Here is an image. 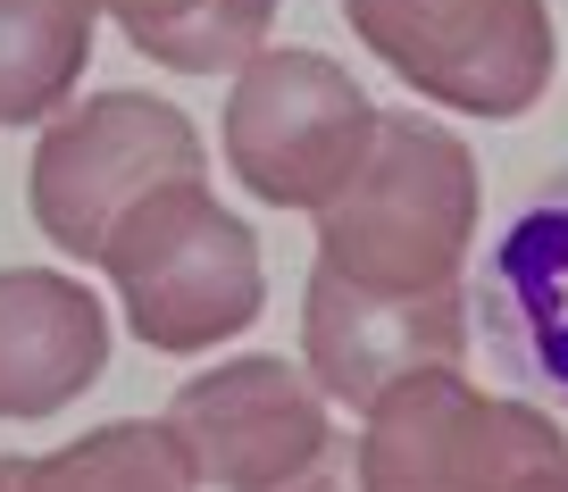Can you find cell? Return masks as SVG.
Masks as SVG:
<instances>
[{
    "instance_id": "1",
    "label": "cell",
    "mask_w": 568,
    "mask_h": 492,
    "mask_svg": "<svg viewBox=\"0 0 568 492\" xmlns=\"http://www.w3.org/2000/svg\"><path fill=\"white\" fill-rule=\"evenodd\" d=\"M477 217L485 184L468 142L418 109H385L359 176L318 209V267L376 293H435V284H460Z\"/></svg>"
},
{
    "instance_id": "2",
    "label": "cell",
    "mask_w": 568,
    "mask_h": 492,
    "mask_svg": "<svg viewBox=\"0 0 568 492\" xmlns=\"http://www.w3.org/2000/svg\"><path fill=\"white\" fill-rule=\"evenodd\" d=\"M118 293L125 326L168 359H201L234 342L267 300L260 234L210 193V176H168L109 226L92 259Z\"/></svg>"
},
{
    "instance_id": "3",
    "label": "cell",
    "mask_w": 568,
    "mask_h": 492,
    "mask_svg": "<svg viewBox=\"0 0 568 492\" xmlns=\"http://www.w3.org/2000/svg\"><path fill=\"white\" fill-rule=\"evenodd\" d=\"M368 492H535L568 475V426L551 409L477 392L460 368H418L359 409V451Z\"/></svg>"
},
{
    "instance_id": "4",
    "label": "cell",
    "mask_w": 568,
    "mask_h": 492,
    "mask_svg": "<svg viewBox=\"0 0 568 492\" xmlns=\"http://www.w3.org/2000/svg\"><path fill=\"white\" fill-rule=\"evenodd\" d=\"M343 18L418 101L485 125L527 117L560 75L551 0H343Z\"/></svg>"
},
{
    "instance_id": "5",
    "label": "cell",
    "mask_w": 568,
    "mask_h": 492,
    "mask_svg": "<svg viewBox=\"0 0 568 492\" xmlns=\"http://www.w3.org/2000/svg\"><path fill=\"white\" fill-rule=\"evenodd\" d=\"M385 109L352 84L326 51H293L267 42L234 68L226 92V167L251 201L267 209H310L318 217L343 184L359 176V158L376 142Z\"/></svg>"
},
{
    "instance_id": "6",
    "label": "cell",
    "mask_w": 568,
    "mask_h": 492,
    "mask_svg": "<svg viewBox=\"0 0 568 492\" xmlns=\"http://www.w3.org/2000/svg\"><path fill=\"white\" fill-rule=\"evenodd\" d=\"M201 125L160 92H84L59 117H42L34 142V226L51 234L68 259H101L109 226L134 209L151 184L168 176H201Z\"/></svg>"
},
{
    "instance_id": "7",
    "label": "cell",
    "mask_w": 568,
    "mask_h": 492,
    "mask_svg": "<svg viewBox=\"0 0 568 492\" xmlns=\"http://www.w3.org/2000/svg\"><path fill=\"white\" fill-rule=\"evenodd\" d=\"M168 426L193 451L201 484L217 492H267L335 451V401L284 351H243L184 376L168 401Z\"/></svg>"
},
{
    "instance_id": "8",
    "label": "cell",
    "mask_w": 568,
    "mask_h": 492,
    "mask_svg": "<svg viewBox=\"0 0 568 492\" xmlns=\"http://www.w3.org/2000/svg\"><path fill=\"white\" fill-rule=\"evenodd\" d=\"M477 309L468 284H435V293H376L335 267H310L302 293V368L335 409H376L402 376L418 368H460Z\"/></svg>"
},
{
    "instance_id": "9",
    "label": "cell",
    "mask_w": 568,
    "mask_h": 492,
    "mask_svg": "<svg viewBox=\"0 0 568 492\" xmlns=\"http://www.w3.org/2000/svg\"><path fill=\"white\" fill-rule=\"evenodd\" d=\"M109 368V309L68 267H0V418L75 409Z\"/></svg>"
},
{
    "instance_id": "10",
    "label": "cell",
    "mask_w": 568,
    "mask_h": 492,
    "mask_svg": "<svg viewBox=\"0 0 568 492\" xmlns=\"http://www.w3.org/2000/svg\"><path fill=\"white\" fill-rule=\"evenodd\" d=\"M485 335L527 385L568 401V176H551L485 250Z\"/></svg>"
},
{
    "instance_id": "11",
    "label": "cell",
    "mask_w": 568,
    "mask_h": 492,
    "mask_svg": "<svg viewBox=\"0 0 568 492\" xmlns=\"http://www.w3.org/2000/svg\"><path fill=\"white\" fill-rule=\"evenodd\" d=\"M101 0H0V125H42L84 84Z\"/></svg>"
},
{
    "instance_id": "12",
    "label": "cell",
    "mask_w": 568,
    "mask_h": 492,
    "mask_svg": "<svg viewBox=\"0 0 568 492\" xmlns=\"http://www.w3.org/2000/svg\"><path fill=\"white\" fill-rule=\"evenodd\" d=\"M18 492H201V468H193V451L176 442L168 418L160 426L118 418V426H92V434L26 459Z\"/></svg>"
},
{
    "instance_id": "13",
    "label": "cell",
    "mask_w": 568,
    "mask_h": 492,
    "mask_svg": "<svg viewBox=\"0 0 568 492\" xmlns=\"http://www.w3.org/2000/svg\"><path fill=\"white\" fill-rule=\"evenodd\" d=\"M101 18L125 25L151 68L176 75H217L243 68L251 51H267V25H276V0H101Z\"/></svg>"
},
{
    "instance_id": "14",
    "label": "cell",
    "mask_w": 568,
    "mask_h": 492,
    "mask_svg": "<svg viewBox=\"0 0 568 492\" xmlns=\"http://www.w3.org/2000/svg\"><path fill=\"white\" fill-rule=\"evenodd\" d=\"M267 492H368V484H359L352 451H326L318 468H302V475H284V484H267Z\"/></svg>"
},
{
    "instance_id": "15",
    "label": "cell",
    "mask_w": 568,
    "mask_h": 492,
    "mask_svg": "<svg viewBox=\"0 0 568 492\" xmlns=\"http://www.w3.org/2000/svg\"><path fill=\"white\" fill-rule=\"evenodd\" d=\"M0 492H18V468H9V459H0Z\"/></svg>"
},
{
    "instance_id": "16",
    "label": "cell",
    "mask_w": 568,
    "mask_h": 492,
    "mask_svg": "<svg viewBox=\"0 0 568 492\" xmlns=\"http://www.w3.org/2000/svg\"><path fill=\"white\" fill-rule=\"evenodd\" d=\"M535 492H568V475H551V484H535Z\"/></svg>"
}]
</instances>
